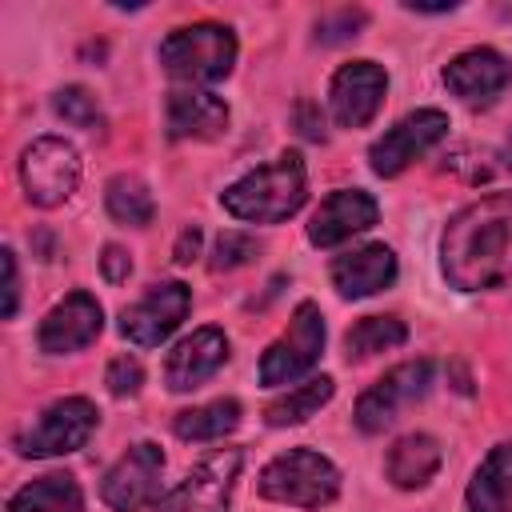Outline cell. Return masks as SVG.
Wrapping results in <instances>:
<instances>
[{
  "label": "cell",
  "mask_w": 512,
  "mask_h": 512,
  "mask_svg": "<svg viewBox=\"0 0 512 512\" xmlns=\"http://www.w3.org/2000/svg\"><path fill=\"white\" fill-rule=\"evenodd\" d=\"M104 384H108L112 396H136L140 384H144L140 360H136V356H116V360L108 364V372H104Z\"/></svg>",
  "instance_id": "cell-29"
},
{
  "label": "cell",
  "mask_w": 512,
  "mask_h": 512,
  "mask_svg": "<svg viewBox=\"0 0 512 512\" xmlns=\"http://www.w3.org/2000/svg\"><path fill=\"white\" fill-rule=\"evenodd\" d=\"M20 180H24V192L36 208H56L80 184V156L68 140L40 136L20 156Z\"/></svg>",
  "instance_id": "cell-7"
},
{
  "label": "cell",
  "mask_w": 512,
  "mask_h": 512,
  "mask_svg": "<svg viewBox=\"0 0 512 512\" xmlns=\"http://www.w3.org/2000/svg\"><path fill=\"white\" fill-rule=\"evenodd\" d=\"M320 348H324V316L312 300H300L288 320V332L276 336L260 356V384L268 388L296 384L320 360Z\"/></svg>",
  "instance_id": "cell-5"
},
{
  "label": "cell",
  "mask_w": 512,
  "mask_h": 512,
  "mask_svg": "<svg viewBox=\"0 0 512 512\" xmlns=\"http://www.w3.org/2000/svg\"><path fill=\"white\" fill-rule=\"evenodd\" d=\"M396 280V252L388 244H364L332 260V284L344 300L372 296Z\"/></svg>",
  "instance_id": "cell-19"
},
{
  "label": "cell",
  "mask_w": 512,
  "mask_h": 512,
  "mask_svg": "<svg viewBox=\"0 0 512 512\" xmlns=\"http://www.w3.org/2000/svg\"><path fill=\"white\" fill-rule=\"evenodd\" d=\"M196 252H200V228H184L180 232V240H176V264H192L196 260Z\"/></svg>",
  "instance_id": "cell-33"
},
{
  "label": "cell",
  "mask_w": 512,
  "mask_h": 512,
  "mask_svg": "<svg viewBox=\"0 0 512 512\" xmlns=\"http://www.w3.org/2000/svg\"><path fill=\"white\" fill-rule=\"evenodd\" d=\"M440 268L460 292L500 288L512 280V192L480 196L448 220Z\"/></svg>",
  "instance_id": "cell-1"
},
{
  "label": "cell",
  "mask_w": 512,
  "mask_h": 512,
  "mask_svg": "<svg viewBox=\"0 0 512 512\" xmlns=\"http://www.w3.org/2000/svg\"><path fill=\"white\" fill-rule=\"evenodd\" d=\"M168 136L172 140H216L228 128V104L204 88L168 92Z\"/></svg>",
  "instance_id": "cell-18"
},
{
  "label": "cell",
  "mask_w": 512,
  "mask_h": 512,
  "mask_svg": "<svg viewBox=\"0 0 512 512\" xmlns=\"http://www.w3.org/2000/svg\"><path fill=\"white\" fill-rule=\"evenodd\" d=\"M104 208H108V216H112V220L132 224V228L152 224V212H156L148 184H144V180H136V176H112V180H108V188H104Z\"/></svg>",
  "instance_id": "cell-25"
},
{
  "label": "cell",
  "mask_w": 512,
  "mask_h": 512,
  "mask_svg": "<svg viewBox=\"0 0 512 512\" xmlns=\"http://www.w3.org/2000/svg\"><path fill=\"white\" fill-rule=\"evenodd\" d=\"M100 268H104V280H112V284H124V280L132 276V260H128V252H124L120 244H108V248H104Z\"/></svg>",
  "instance_id": "cell-31"
},
{
  "label": "cell",
  "mask_w": 512,
  "mask_h": 512,
  "mask_svg": "<svg viewBox=\"0 0 512 512\" xmlns=\"http://www.w3.org/2000/svg\"><path fill=\"white\" fill-rule=\"evenodd\" d=\"M504 164L512 168V140H508V148H504Z\"/></svg>",
  "instance_id": "cell-34"
},
{
  "label": "cell",
  "mask_w": 512,
  "mask_h": 512,
  "mask_svg": "<svg viewBox=\"0 0 512 512\" xmlns=\"http://www.w3.org/2000/svg\"><path fill=\"white\" fill-rule=\"evenodd\" d=\"M96 428V404L84 396H64L56 404H48L24 432H16V452L44 460V456H64L88 444Z\"/></svg>",
  "instance_id": "cell-6"
},
{
  "label": "cell",
  "mask_w": 512,
  "mask_h": 512,
  "mask_svg": "<svg viewBox=\"0 0 512 512\" xmlns=\"http://www.w3.org/2000/svg\"><path fill=\"white\" fill-rule=\"evenodd\" d=\"M468 512H508L512 508V440L496 444L484 464L476 468L468 492H464Z\"/></svg>",
  "instance_id": "cell-20"
},
{
  "label": "cell",
  "mask_w": 512,
  "mask_h": 512,
  "mask_svg": "<svg viewBox=\"0 0 512 512\" xmlns=\"http://www.w3.org/2000/svg\"><path fill=\"white\" fill-rule=\"evenodd\" d=\"M256 256V240L248 232H224L212 248V268L216 272H228V268H240Z\"/></svg>",
  "instance_id": "cell-28"
},
{
  "label": "cell",
  "mask_w": 512,
  "mask_h": 512,
  "mask_svg": "<svg viewBox=\"0 0 512 512\" xmlns=\"http://www.w3.org/2000/svg\"><path fill=\"white\" fill-rule=\"evenodd\" d=\"M308 196V172L296 152H280L272 164L240 176L232 188L220 192V204L228 216L248 224H280L300 212Z\"/></svg>",
  "instance_id": "cell-2"
},
{
  "label": "cell",
  "mask_w": 512,
  "mask_h": 512,
  "mask_svg": "<svg viewBox=\"0 0 512 512\" xmlns=\"http://www.w3.org/2000/svg\"><path fill=\"white\" fill-rule=\"evenodd\" d=\"M448 132V116L440 108H420L408 112L404 120H396L372 148H368V164L376 176H400L416 156H424L432 144H440Z\"/></svg>",
  "instance_id": "cell-12"
},
{
  "label": "cell",
  "mask_w": 512,
  "mask_h": 512,
  "mask_svg": "<svg viewBox=\"0 0 512 512\" xmlns=\"http://www.w3.org/2000/svg\"><path fill=\"white\" fill-rule=\"evenodd\" d=\"M52 108H56V116H64L72 128H100V124H104L96 96H92L88 88H80V84L60 88V92L52 96Z\"/></svg>",
  "instance_id": "cell-27"
},
{
  "label": "cell",
  "mask_w": 512,
  "mask_h": 512,
  "mask_svg": "<svg viewBox=\"0 0 512 512\" xmlns=\"http://www.w3.org/2000/svg\"><path fill=\"white\" fill-rule=\"evenodd\" d=\"M188 308H192L188 284H180V280L152 284L136 304H128L120 312V332L132 344H140V348H156V344H164L180 328V320L188 316Z\"/></svg>",
  "instance_id": "cell-11"
},
{
  "label": "cell",
  "mask_w": 512,
  "mask_h": 512,
  "mask_svg": "<svg viewBox=\"0 0 512 512\" xmlns=\"http://www.w3.org/2000/svg\"><path fill=\"white\" fill-rule=\"evenodd\" d=\"M384 92H388V76H384L380 64L352 60V64L336 68L332 88H328V104H332L336 124L340 128H364L380 112Z\"/></svg>",
  "instance_id": "cell-13"
},
{
  "label": "cell",
  "mask_w": 512,
  "mask_h": 512,
  "mask_svg": "<svg viewBox=\"0 0 512 512\" xmlns=\"http://www.w3.org/2000/svg\"><path fill=\"white\" fill-rule=\"evenodd\" d=\"M440 468V444L428 432H408L388 448L384 472L396 488H424Z\"/></svg>",
  "instance_id": "cell-21"
},
{
  "label": "cell",
  "mask_w": 512,
  "mask_h": 512,
  "mask_svg": "<svg viewBox=\"0 0 512 512\" xmlns=\"http://www.w3.org/2000/svg\"><path fill=\"white\" fill-rule=\"evenodd\" d=\"M376 216H380V208L364 188H340L316 208V216L308 224V240L316 248H336V244L352 240L356 232L372 228Z\"/></svg>",
  "instance_id": "cell-17"
},
{
  "label": "cell",
  "mask_w": 512,
  "mask_h": 512,
  "mask_svg": "<svg viewBox=\"0 0 512 512\" xmlns=\"http://www.w3.org/2000/svg\"><path fill=\"white\" fill-rule=\"evenodd\" d=\"M364 24V12H352V8H344V12H336V16H324L320 24H316V40H324V44H336V40H348V36H356V28Z\"/></svg>",
  "instance_id": "cell-30"
},
{
  "label": "cell",
  "mask_w": 512,
  "mask_h": 512,
  "mask_svg": "<svg viewBox=\"0 0 512 512\" xmlns=\"http://www.w3.org/2000/svg\"><path fill=\"white\" fill-rule=\"evenodd\" d=\"M512 80V64L496 48H468L444 68V88L464 104H492Z\"/></svg>",
  "instance_id": "cell-15"
},
{
  "label": "cell",
  "mask_w": 512,
  "mask_h": 512,
  "mask_svg": "<svg viewBox=\"0 0 512 512\" xmlns=\"http://www.w3.org/2000/svg\"><path fill=\"white\" fill-rule=\"evenodd\" d=\"M8 512H84V496L72 476L52 472V476H40V480L24 484L20 492H12Z\"/></svg>",
  "instance_id": "cell-22"
},
{
  "label": "cell",
  "mask_w": 512,
  "mask_h": 512,
  "mask_svg": "<svg viewBox=\"0 0 512 512\" xmlns=\"http://www.w3.org/2000/svg\"><path fill=\"white\" fill-rule=\"evenodd\" d=\"M0 260H4V308H0V316H4V320H12V316H16V296H20V280H16V252H12V248H4V252H0Z\"/></svg>",
  "instance_id": "cell-32"
},
{
  "label": "cell",
  "mask_w": 512,
  "mask_h": 512,
  "mask_svg": "<svg viewBox=\"0 0 512 512\" xmlns=\"http://www.w3.org/2000/svg\"><path fill=\"white\" fill-rule=\"evenodd\" d=\"M236 424H240V404L232 396L212 400V404H200V408H188V412H176V420H172L176 436L180 440H192V444H200V440H224Z\"/></svg>",
  "instance_id": "cell-23"
},
{
  "label": "cell",
  "mask_w": 512,
  "mask_h": 512,
  "mask_svg": "<svg viewBox=\"0 0 512 512\" xmlns=\"http://www.w3.org/2000/svg\"><path fill=\"white\" fill-rule=\"evenodd\" d=\"M432 384V364L428 360H408V364H396L392 372H384L360 400H356V428L360 432H384L400 408L416 404Z\"/></svg>",
  "instance_id": "cell-10"
},
{
  "label": "cell",
  "mask_w": 512,
  "mask_h": 512,
  "mask_svg": "<svg viewBox=\"0 0 512 512\" xmlns=\"http://www.w3.org/2000/svg\"><path fill=\"white\" fill-rule=\"evenodd\" d=\"M260 496L292 508H324L340 496V472L328 456L312 448H288L272 456L260 472Z\"/></svg>",
  "instance_id": "cell-4"
},
{
  "label": "cell",
  "mask_w": 512,
  "mask_h": 512,
  "mask_svg": "<svg viewBox=\"0 0 512 512\" xmlns=\"http://www.w3.org/2000/svg\"><path fill=\"white\" fill-rule=\"evenodd\" d=\"M160 64L172 80L196 88V84H216L232 72L236 64V36L224 24H188L164 36L160 44Z\"/></svg>",
  "instance_id": "cell-3"
},
{
  "label": "cell",
  "mask_w": 512,
  "mask_h": 512,
  "mask_svg": "<svg viewBox=\"0 0 512 512\" xmlns=\"http://www.w3.org/2000/svg\"><path fill=\"white\" fill-rule=\"evenodd\" d=\"M240 464H244L240 448H216L164 496L160 512H228V496L240 476Z\"/></svg>",
  "instance_id": "cell-8"
},
{
  "label": "cell",
  "mask_w": 512,
  "mask_h": 512,
  "mask_svg": "<svg viewBox=\"0 0 512 512\" xmlns=\"http://www.w3.org/2000/svg\"><path fill=\"white\" fill-rule=\"evenodd\" d=\"M228 360V340L220 328H196L192 336H184L168 360H164V384L172 392H192L204 380H212L220 372V364Z\"/></svg>",
  "instance_id": "cell-16"
},
{
  "label": "cell",
  "mask_w": 512,
  "mask_h": 512,
  "mask_svg": "<svg viewBox=\"0 0 512 512\" xmlns=\"http://www.w3.org/2000/svg\"><path fill=\"white\" fill-rule=\"evenodd\" d=\"M404 340H408L404 320H396V316H364L360 324L348 328L344 348H348V360H368V356H376V352L400 348Z\"/></svg>",
  "instance_id": "cell-26"
},
{
  "label": "cell",
  "mask_w": 512,
  "mask_h": 512,
  "mask_svg": "<svg viewBox=\"0 0 512 512\" xmlns=\"http://www.w3.org/2000/svg\"><path fill=\"white\" fill-rule=\"evenodd\" d=\"M164 476V452L152 440L132 444L100 480V496L112 512H140L160 496Z\"/></svg>",
  "instance_id": "cell-9"
},
{
  "label": "cell",
  "mask_w": 512,
  "mask_h": 512,
  "mask_svg": "<svg viewBox=\"0 0 512 512\" xmlns=\"http://www.w3.org/2000/svg\"><path fill=\"white\" fill-rule=\"evenodd\" d=\"M332 392H336L332 376H312L308 384H300V388L284 392L280 400H272V404L264 408V420H268L272 428H284V424H304L308 416H316V412H320V408L332 400Z\"/></svg>",
  "instance_id": "cell-24"
},
{
  "label": "cell",
  "mask_w": 512,
  "mask_h": 512,
  "mask_svg": "<svg viewBox=\"0 0 512 512\" xmlns=\"http://www.w3.org/2000/svg\"><path fill=\"white\" fill-rule=\"evenodd\" d=\"M100 328H104V312H100L96 296L72 292V296H64V300L40 320L36 340H40V348H44L48 356H64V352L88 348V344L100 336Z\"/></svg>",
  "instance_id": "cell-14"
}]
</instances>
